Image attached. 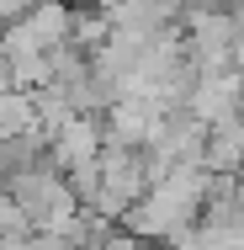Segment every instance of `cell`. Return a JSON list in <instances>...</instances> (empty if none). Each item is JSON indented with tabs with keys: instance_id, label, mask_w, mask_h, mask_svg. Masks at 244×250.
<instances>
[{
	"instance_id": "cell-1",
	"label": "cell",
	"mask_w": 244,
	"mask_h": 250,
	"mask_svg": "<svg viewBox=\"0 0 244 250\" xmlns=\"http://www.w3.org/2000/svg\"><path fill=\"white\" fill-rule=\"evenodd\" d=\"M0 240H38V229H32V218H27V208L11 197L5 187H0Z\"/></svg>"
}]
</instances>
